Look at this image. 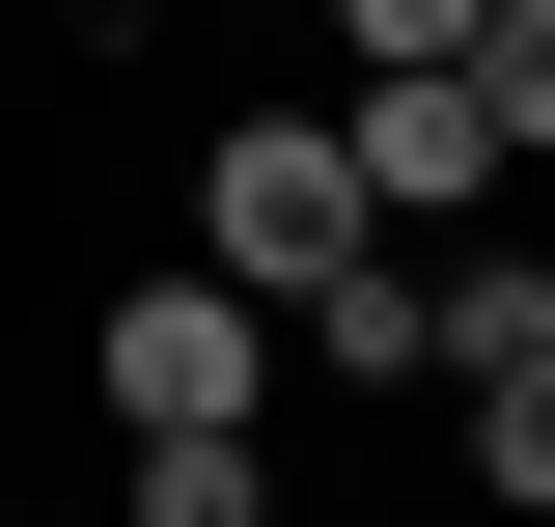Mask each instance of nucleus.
Instances as JSON below:
<instances>
[{
	"mask_svg": "<svg viewBox=\"0 0 555 527\" xmlns=\"http://www.w3.org/2000/svg\"><path fill=\"white\" fill-rule=\"evenodd\" d=\"M473 112H500V167L555 139V0H500V28H473Z\"/></svg>",
	"mask_w": 555,
	"mask_h": 527,
	"instance_id": "5",
	"label": "nucleus"
},
{
	"mask_svg": "<svg viewBox=\"0 0 555 527\" xmlns=\"http://www.w3.org/2000/svg\"><path fill=\"white\" fill-rule=\"evenodd\" d=\"M250 389H278V306H222V278H139L112 306V416L139 445H250Z\"/></svg>",
	"mask_w": 555,
	"mask_h": 527,
	"instance_id": "2",
	"label": "nucleus"
},
{
	"mask_svg": "<svg viewBox=\"0 0 555 527\" xmlns=\"http://www.w3.org/2000/svg\"><path fill=\"white\" fill-rule=\"evenodd\" d=\"M416 333H444L473 389H500V361H555V250H444V278H416Z\"/></svg>",
	"mask_w": 555,
	"mask_h": 527,
	"instance_id": "4",
	"label": "nucleus"
},
{
	"mask_svg": "<svg viewBox=\"0 0 555 527\" xmlns=\"http://www.w3.org/2000/svg\"><path fill=\"white\" fill-rule=\"evenodd\" d=\"M334 250H389V222H361V167H334V112H250V139L195 167V278H222V306H306Z\"/></svg>",
	"mask_w": 555,
	"mask_h": 527,
	"instance_id": "1",
	"label": "nucleus"
},
{
	"mask_svg": "<svg viewBox=\"0 0 555 527\" xmlns=\"http://www.w3.org/2000/svg\"><path fill=\"white\" fill-rule=\"evenodd\" d=\"M139 527H278V472L250 445H139Z\"/></svg>",
	"mask_w": 555,
	"mask_h": 527,
	"instance_id": "6",
	"label": "nucleus"
},
{
	"mask_svg": "<svg viewBox=\"0 0 555 527\" xmlns=\"http://www.w3.org/2000/svg\"><path fill=\"white\" fill-rule=\"evenodd\" d=\"M473 472H500V500H555V361H500V389H473Z\"/></svg>",
	"mask_w": 555,
	"mask_h": 527,
	"instance_id": "7",
	"label": "nucleus"
},
{
	"mask_svg": "<svg viewBox=\"0 0 555 527\" xmlns=\"http://www.w3.org/2000/svg\"><path fill=\"white\" fill-rule=\"evenodd\" d=\"M334 167H361V222H473V195H500V112H473V56L361 83V112H334Z\"/></svg>",
	"mask_w": 555,
	"mask_h": 527,
	"instance_id": "3",
	"label": "nucleus"
},
{
	"mask_svg": "<svg viewBox=\"0 0 555 527\" xmlns=\"http://www.w3.org/2000/svg\"><path fill=\"white\" fill-rule=\"evenodd\" d=\"M334 28H361V83H416V56H473L500 0H334Z\"/></svg>",
	"mask_w": 555,
	"mask_h": 527,
	"instance_id": "8",
	"label": "nucleus"
}]
</instances>
